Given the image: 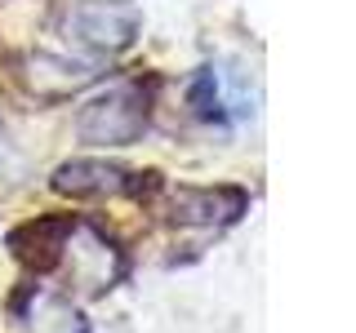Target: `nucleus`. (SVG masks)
I'll return each mask as SVG.
<instances>
[{"instance_id":"obj_1","label":"nucleus","mask_w":356,"mask_h":333,"mask_svg":"<svg viewBox=\"0 0 356 333\" xmlns=\"http://www.w3.org/2000/svg\"><path fill=\"white\" fill-rule=\"evenodd\" d=\"M147 125H152V89H143V80H120L76 111V138L89 147H111V151L134 147V142H143Z\"/></svg>"},{"instance_id":"obj_2","label":"nucleus","mask_w":356,"mask_h":333,"mask_svg":"<svg viewBox=\"0 0 356 333\" xmlns=\"http://www.w3.org/2000/svg\"><path fill=\"white\" fill-rule=\"evenodd\" d=\"M49 187L72 200H116V196L152 200L165 187V178L156 169H125L111 160H67L54 169Z\"/></svg>"},{"instance_id":"obj_3","label":"nucleus","mask_w":356,"mask_h":333,"mask_svg":"<svg viewBox=\"0 0 356 333\" xmlns=\"http://www.w3.org/2000/svg\"><path fill=\"white\" fill-rule=\"evenodd\" d=\"M76 231H81V222H76L72 214H40V218H31V222H22V227L9 231L5 244H9V253H14L27 271L44 275V271H54V266L67 258Z\"/></svg>"},{"instance_id":"obj_4","label":"nucleus","mask_w":356,"mask_h":333,"mask_svg":"<svg viewBox=\"0 0 356 333\" xmlns=\"http://www.w3.org/2000/svg\"><path fill=\"white\" fill-rule=\"evenodd\" d=\"M245 209H250L245 187H170L165 200L174 227H232Z\"/></svg>"},{"instance_id":"obj_5","label":"nucleus","mask_w":356,"mask_h":333,"mask_svg":"<svg viewBox=\"0 0 356 333\" xmlns=\"http://www.w3.org/2000/svg\"><path fill=\"white\" fill-rule=\"evenodd\" d=\"M18 67V80L36 103H63V98L81 94L85 85L98 80V71L89 62H72V58H58V53H44V49H31L14 62Z\"/></svg>"},{"instance_id":"obj_6","label":"nucleus","mask_w":356,"mask_h":333,"mask_svg":"<svg viewBox=\"0 0 356 333\" xmlns=\"http://www.w3.org/2000/svg\"><path fill=\"white\" fill-rule=\"evenodd\" d=\"M63 31L76 44H89V49H98V53H120L138 36V22L129 14H120L116 5H76L72 14L63 18Z\"/></svg>"},{"instance_id":"obj_7","label":"nucleus","mask_w":356,"mask_h":333,"mask_svg":"<svg viewBox=\"0 0 356 333\" xmlns=\"http://www.w3.org/2000/svg\"><path fill=\"white\" fill-rule=\"evenodd\" d=\"M187 103L200 120H209V125H222L227 120V111H222V94H218V76L214 71H200L192 89H187Z\"/></svg>"},{"instance_id":"obj_8","label":"nucleus","mask_w":356,"mask_h":333,"mask_svg":"<svg viewBox=\"0 0 356 333\" xmlns=\"http://www.w3.org/2000/svg\"><path fill=\"white\" fill-rule=\"evenodd\" d=\"M85 5H125V0H85Z\"/></svg>"}]
</instances>
